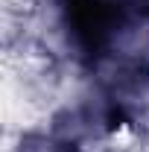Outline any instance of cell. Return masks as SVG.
I'll return each instance as SVG.
<instances>
[{"instance_id":"1","label":"cell","mask_w":149,"mask_h":152,"mask_svg":"<svg viewBox=\"0 0 149 152\" xmlns=\"http://www.w3.org/2000/svg\"><path fill=\"white\" fill-rule=\"evenodd\" d=\"M146 152H149V143H146Z\"/></svg>"}]
</instances>
